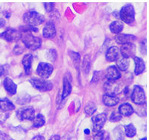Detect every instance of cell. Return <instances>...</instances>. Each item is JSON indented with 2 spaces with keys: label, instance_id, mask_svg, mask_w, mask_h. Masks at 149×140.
I'll return each mask as SVG.
<instances>
[{
  "label": "cell",
  "instance_id": "cell-1",
  "mask_svg": "<svg viewBox=\"0 0 149 140\" xmlns=\"http://www.w3.org/2000/svg\"><path fill=\"white\" fill-rule=\"evenodd\" d=\"M23 20L26 25L37 28V26L44 22L45 17L35 10H29L24 14Z\"/></svg>",
  "mask_w": 149,
  "mask_h": 140
},
{
  "label": "cell",
  "instance_id": "cell-2",
  "mask_svg": "<svg viewBox=\"0 0 149 140\" xmlns=\"http://www.w3.org/2000/svg\"><path fill=\"white\" fill-rule=\"evenodd\" d=\"M22 42L26 48L31 50H37L41 46L42 41L40 37H36L31 33H26L22 36Z\"/></svg>",
  "mask_w": 149,
  "mask_h": 140
},
{
  "label": "cell",
  "instance_id": "cell-3",
  "mask_svg": "<svg viewBox=\"0 0 149 140\" xmlns=\"http://www.w3.org/2000/svg\"><path fill=\"white\" fill-rule=\"evenodd\" d=\"M119 17L124 22L131 24L135 20V10L133 5H127L124 6L119 12Z\"/></svg>",
  "mask_w": 149,
  "mask_h": 140
},
{
  "label": "cell",
  "instance_id": "cell-4",
  "mask_svg": "<svg viewBox=\"0 0 149 140\" xmlns=\"http://www.w3.org/2000/svg\"><path fill=\"white\" fill-rule=\"evenodd\" d=\"M30 83L35 89L41 92H48L53 89L52 83L42 78H31Z\"/></svg>",
  "mask_w": 149,
  "mask_h": 140
},
{
  "label": "cell",
  "instance_id": "cell-5",
  "mask_svg": "<svg viewBox=\"0 0 149 140\" xmlns=\"http://www.w3.org/2000/svg\"><path fill=\"white\" fill-rule=\"evenodd\" d=\"M22 33L14 29H7L4 32L0 34V37L8 42L18 41L22 38Z\"/></svg>",
  "mask_w": 149,
  "mask_h": 140
},
{
  "label": "cell",
  "instance_id": "cell-6",
  "mask_svg": "<svg viewBox=\"0 0 149 140\" xmlns=\"http://www.w3.org/2000/svg\"><path fill=\"white\" fill-rule=\"evenodd\" d=\"M35 115V110L32 107H23L17 111V117L20 121H32Z\"/></svg>",
  "mask_w": 149,
  "mask_h": 140
},
{
  "label": "cell",
  "instance_id": "cell-7",
  "mask_svg": "<svg viewBox=\"0 0 149 140\" xmlns=\"http://www.w3.org/2000/svg\"><path fill=\"white\" fill-rule=\"evenodd\" d=\"M131 100L136 104L142 105L146 103V94L140 86H134L133 93L131 94Z\"/></svg>",
  "mask_w": 149,
  "mask_h": 140
},
{
  "label": "cell",
  "instance_id": "cell-8",
  "mask_svg": "<svg viewBox=\"0 0 149 140\" xmlns=\"http://www.w3.org/2000/svg\"><path fill=\"white\" fill-rule=\"evenodd\" d=\"M92 121L93 123V131L95 134L98 132L102 131V127L107 121V115L104 113H99L98 115L93 116Z\"/></svg>",
  "mask_w": 149,
  "mask_h": 140
},
{
  "label": "cell",
  "instance_id": "cell-9",
  "mask_svg": "<svg viewBox=\"0 0 149 140\" xmlns=\"http://www.w3.org/2000/svg\"><path fill=\"white\" fill-rule=\"evenodd\" d=\"M53 70L54 67L50 63H40L37 68V73L42 79H46L52 74Z\"/></svg>",
  "mask_w": 149,
  "mask_h": 140
},
{
  "label": "cell",
  "instance_id": "cell-10",
  "mask_svg": "<svg viewBox=\"0 0 149 140\" xmlns=\"http://www.w3.org/2000/svg\"><path fill=\"white\" fill-rule=\"evenodd\" d=\"M122 57L129 59L130 58H134L136 52V46L133 43H127L122 45L119 49Z\"/></svg>",
  "mask_w": 149,
  "mask_h": 140
},
{
  "label": "cell",
  "instance_id": "cell-11",
  "mask_svg": "<svg viewBox=\"0 0 149 140\" xmlns=\"http://www.w3.org/2000/svg\"><path fill=\"white\" fill-rule=\"evenodd\" d=\"M105 76L108 81H116L121 78V73L116 66H109L105 71Z\"/></svg>",
  "mask_w": 149,
  "mask_h": 140
},
{
  "label": "cell",
  "instance_id": "cell-12",
  "mask_svg": "<svg viewBox=\"0 0 149 140\" xmlns=\"http://www.w3.org/2000/svg\"><path fill=\"white\" fill-rule=\"evenodd\" d=\"M136 39V37L135 36L132 35V34H117V36L115 38L116 42L118 44H121V45H124V44L127 43H132Z\"/></svg>",
  "mask_w": 149,
  "mask_h": 140
},
{
  "label": "cell",
  "instance_id": "cell-13",
  "mask_svg": "<svg viewBox=\"0 0 149 140\" xmlns=\"http://www.w3.org/2000/svg\"><path fill=\"white\" fill-rule=\"evenodd\" d=\"M120 54V51L119 49L117 46H112V47L109 48L108 50L106 52V60L108 62H113L116 61L118 58L119 57Z\"/></svg>",
  "mask_w": 149,
  "mask_h": 140
},
{
  "label": "cell",
  "instance_id": "cell-14",
  "mask_svg": "<svg viewBox=\"0 0 149 140\" xmlns=\"http://www.w3.org/2000/svg\"><path fill=\"white\" fill-rule=\"evenodd\" d=\"M4 87H5V90L8 92V94H10V95H14L17 93V86L14 81H12V79H10V78L7 77L5 78L3 82Z\"/></svg>",
  "mask_w": 149,
  "mask_h": 140
},
{
  "label": "cell",
  "instance_id": "cell-15",
  "mask_svg": "<svg viewBox=\"0 0 149 140\" xmlns=\"http://www.w3.org/2000/svg\"><path fill=\"white\" fill-rule=\"evenodd\" d=\"M56 34V29L52 22H47L42 30V35L46 38H53Z\"/></svg>",
  "mask_w": 149,
  "mask_h": 140
},
{
  "label": "cell",
  "instance_id": "cell-16",
  "mask_svg": "<svg viewBox=\"0 0 149 140\" xmlns=\"http://www.w3.org/2000/svg\"><path fill=\"white\" fill-rule=\"evenodd\" d=\"M119 99L116 95L104 94L103 96V102L106 106L113 107L119 103Z\"/></svg>",
  "mask_w": 149,
  "mask_h": 140
},
{
  "label": "cell",
  "instance_id": "cell-17",
  "mask_svg": "<svg viewBox=\"0 0 149 140\" xmlns=\"http://www.w3.org/2000/svg\"><path fill=\"white\" fill-rule=\"evenodd\" d=\"M33 62V55L31 54H27L23 57L22 59V65H23L25 72L27 75L31 74V65Z\"/></svg>",
  "mask_w": 149,
  "mask_h": 140
},
{
  "label": "cell",
  "instance_id": "cell-18",
  "mask_svg": "<svg viewBox=\"0 0 149 140\" xmlns=\"http://www.w3.org/2000/svg\"><path fill=\"white\" fill-rule=\"evenodd\" d=\"M134 63H135V69H134V74L136 75H139L142 74L145 71L146 69V65L143 60L138 57H134Z\"/></svg>",
  "mask_w": 149,
  "mask_h": 140
},
{
  "label": "cell",
  "instance_id": "cell-19",
  "mask_svg": "<svg viewBox=\"0 0 149 140\" xmlns=\"http://www.w3.org/2000/svg\"><path fill=\"white\" fill-rule=\"evenodd\" d=\"M134 108L128 103L122 104L119 107V113L122 116H129L134 113Z\"/></svg>",
  "mask_w": 149,
  "mask_h": 140
},
{
  "label": "cell",
  "instance_id": "cell-20",
  "mask_svg": "<svg viewBox=\"0 0 149 140\" xmlns=\"http://www.w3.org/2000/svg\"><path fill=\"white\" fill-rule=\"evenodd\" d=\"M15 107L11 101H9L8 98H0V110L3 112L11 111L14 110Z\"/></svg>",
  "mask_w": 149,
  "mask_h": 140
},
{
  "label": "cell",
  "instance_id": "cell-21",
  "mask_svg": "<svg viewBox=\"0 0 149 140\" xmlns=\"http://www.w3.org/2000/svg\"><path fill=\"white\" fill-rule=\"evenodd\" d=\"M116 67L121 71H126L130 66V61L127 58H124L122 56L119 57L116 60Z\"/></svg>",
  "mask_w": 149,
  "mask_h": 140
},
{
  "label": "cell",
  "instance_id": "cell-22",
  "mask_svg": "<svg viewBox=\"0 0 149 140\" xmlns=\"http://www.w3.org/2000/svg\"><path fill=\"white\" fill-rule=\"evenodd\" d=\"M72 92V85L70 80L68 79L67 77L63 78V93H62V98H66L70 95Z\"/></svg>",
  "mask_w": 149,
  "mask_h": 140
},
{
  "label": "cell",
  "instance_id": "cell-23",
  "mask_svg": "<svg viewBox=\"0 0 149 140\" xmlns=\"http://www.w3.org/2000/svg\"><path fill=\"white\" fill-rule=\"evenodd\" d=\"M123 23L120 21L116 20L112 22L110 25V30L112 33L116 34H119L123 30Z\"/></svg>",
  "mask_w": 149,
  "mask_h": 140
},
{
  "label": "cell",
  "instance_id": "cell-24",
  "mask_svg": "<svg viewBox=\"0 0 149 140\" xmlns=\"http://www.w3.org/2000/svg\"><path fill=\"white\" fill-rule=\"evenodd\" d=\"M118 89V86L116 81H108L106 82L104 85V90H106L107 93L106 94H113L116 95Z\"/></svg>",
  "mask_w": 149,
  "mask_h": 140
},
{
  "label": "cell",
  "instance_id": "cell-25",
  "mask_svg": "<svg viewBox=\"0 0 149 140\" xmlns=\"http://www.w3.org/2000/svg\"><path fill=\"white\" fill-rule=\"evenodd\" d=\"M45 118L42 114H38L32 119V124L34 127H40L45 125Z\"/></svg>",
  "mask_w": 149,
  "mask_h": 140
},
{
  "label": "cell",
  "instance_id": "cell-26",
  "mask_svg": "<svg viewBox=\"0 0 149 140\" xmlns=\"http://www.w3.org/2000/svg\"><path fill=\"white\" fill-rule=\"evenodd\" d=\"M124 129H125V130H124L125 133L127 137L131 138L136 134V129L133 124H128V125H125L124 127Z\"/></svg>",
  "mask_w": 149,
  "mask_h": 140
},
{
  "label": "cell",
  "instance_id": "cell-27",
  "mask_svg": "<svg viewBox=\"0 0 149 140\" xmlns=\"http://www.w3.org/2000/svg\"><path fill=\"white\" fill-rule=\"evenodd\" d=\"M113 136L115 140H123L125 137V131L122 126H118L113 131Z\"/></svg>",
  "mask_w": 149,
  "mask_h": 140
},
{
  "label": "cell",
  "instance_id": "cell-28",
  "mask_svg": "<svg viewBox=\"0 0 149 140\" xmlns=\"http://www.w3.org/2000/svg\"><path fill=\"white\" fill-rule=\"evenodd\" d=\"M96 110V105L93 102H90V103H88L85 106L84 112L87 116H93L95 113Z\"/></svg>",
  "mask_w": 149,
  "mask_h": 140
},
{
  "label": "cell",
  "instance_id": "cell-29",
  "mask_svg": "<svg viewBox=\"0 0 149 140\" xmlns=\"http://www.w3.org/2000/svg\"><path fill=\"white\" fill-rule=\"evenodd\" d=\"M31 100V97L29 94H24L19 95V97L17 99V103L19 104H25L29 103Z\"/></svg>",
  "mask_w": 149,
  "mask_h": 140
},
{
  "label": "cell",
  "instance_id": "cell-30",
  "mask_svg": "<svg viewBox=\"0 0 149 140\" xmlns=\"http://www.w3.org/2000/svg\"><path fill=\"white\" fill-rule=\"evenodd\" d=\"M122 116L119 114V112H113V113H112L111 115H110V120L111 122H116L120 121L121 118H122Z\"/></svg>",
  "mask_w": 149,
  "mask_h": 140
},
{
  "label": "cell",
  "instance_id": "cell-31",
  "mask_svg": "<svg viewBox=\"0 0 149 140\" xmlns=\"http://www.w3.org/2000/svg\"><path fill=\"white\" fill-rule=\"evenodd\" d=\"M48 58H49V61H55V59L57 58V53H56V51L54 50V49L49 50V52H48Z\"/></svg>",
  "mask_w": 149,
  "mask_h": 140
},
{
  "label": "cell",
  "instance_id": "cell-32",
  "mask_svg": "<svg viewBox=\"0 0 149 140\" xmlns=\"http://www.w3.org/2000/svg\"><path fill=\"white\" fill-rule=\"evenodd\" d=\"M70 56L72 58L73 61L75 64H78L81 61V57H80L79 54L77 52H70Z\"/></svg>",
  "mask_w": 149,
  "mask_h": 140
},
{
  "label": "cell",
  "instance_id": "cell-33",
  "mask_svg": "<svg viewBox=\"0 0 149 140\" xmlns=\"http://www.w3.org/2000/svg\"><path fill=\"white\" fill-rule=\"evenodd\" d=\"M45 8L48 12H52L54 9V3H45L44 4Z\"/></svg>",
  "mask_w": 149,
  "mask_h": 140
},
{
  "label": "cell",
  "instance_id": "cell-34",
  "mask_svg": "<svg viewBox=\"0 0 149 140\" xmlns=\"http://www.w3.org/2000/svg\"><path fill=\"white\" fill-rule=\"evenodd\" d=\"M104 139V133L103 131H100L95 133V137L93 138V140H103Z\"/></svg>",
  "mask_w": 149,
  "mask_h": 140
},
{
  "label": "cell",
  "instance_id": "cell-35",
  "mask_svg": "<svg viewBox=\"0 0 149 140\" xmlns=\"http://www.w3.org/2000/svg\"><path fill=\"white\" fill-rule=\"evenodd\" d=\"M0 138L2 140H13L10 137L2 133H0Z\"/></svg>",
  "mask_w": 149,
  "mask_h": 140
},
{
  "label": "cell",
  "instance_id": "cell-36",
  "mask_svg": "<svg viewBox=\"0 0 149 140\" xmlns=\"http://www.w3.org/2000/svg\"><path fill=\"white\" fill-rule=\"evenodd\" d=\"M22 51H23V49L21 48L20 46H19V45H17V46H15V48H14V52H16L17 54H20ZM16 53H15V54H16Z\"/></svg>",
  "mask_w": 149,
  "mask_h": 140
},
{
  "label": "cell",
  "instance_id": "cell-37",
  "mask_svg": "<svg viewBox=\"0 0 149 140\" xmlns=\"http://www.w3.org/2000/svg\"><path fill=\"white\" fill-rule=\"evenodd\" d=\"M142 49H144V50H143V52H144V54H145V53H146V40H143L140 43V50L142 51Z\"/></svg>",
  "mask_w": 149,
  "mask_h": 140
},
{
  "label": "cell",
  "instance_id": "cell-38",
  "mask_svg": "<svg viewBox=\"0 0 149 140\" xmlns=\"http://www.w3.org/2000/svg\"><path fill=\"white\" fill-rule=\"evenodd\" d=\"M5 66L0 65V77L3 75H5Z\"/></svg>",
  "mask_w": 149,
  "mask_h": 140
},
{
  "label": "cell",
  "instance_id": "cell-39",
  "mask_svg": "<svg viewBox=\"0 0 149 140\" xmlns=\"http://www.w3.org/2000/svg\"><path fill=\"white\" fill-rule=\"evenodd\" d=\"M31 140H45V139H44V137H42V136L38 135V136H36V137H34Z\"/></svg>",
  "mask_w": 149,
  "mask_h": 140
},
{
  "label": "cell",
  "instance_id": "cell-40",
  "mask_svg": "<svg viewBox=\"0 0 149 140\" xmlns=\"http://www.w3.org/2000/svg\"><path fill=\"white\" fill-rule=\"evenodd\" d=\"M5 20H4V19L0 18V28L3 27L4 25H5Z\"/></svg>",
  "mask_w": 149,
  "mask_h": 140
},
{
  "label": "cell",
  "instance_id": "cell-41",
  "mask_svg": "<svg viewBox=\"0 0 149 140\" xmlns=\"http://www.w3.org/2000/svg\"><path fill=\"white\" fill-rule=\"evenodd\" d=\"M85 133H86V134H89V133H90V130H89L88 129H86V130H85Z\"/></svg>",
  "mask_w": 149,
  "mask_h": 140
},
{
  "label": "cell",
  "instance_id": "cell-42",
  "mask_svg": "<svg viewBox=\"0 0 149 140\" xmlns=\"http://www.w3.org/2000/svg\"><path fill=\"white\" fill-rule=\"evenodd\" d=\"M140 140H147V139H146V138H143V139H140Z\"/></svg>",
  "mask_w": 149,
  "mask_h": 140
},
{
  "label": "cell",
  "instance_id": "cell-43",
  "mask_svg": "<svg viewBox=\"0 0 149 140\" xmlns=\"http://www.w3.org/2000/svg\"><path fill=\"white\" fill-rule=\"evenodd\" d=\"M49 140H52V139H49Z\"/></svg>",
  "mask_w": 149,
  "mask_h": 140
}]
</instances>
